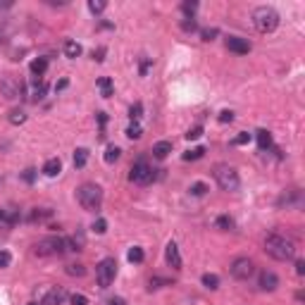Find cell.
I'll use <instances>...</instances> for the list:
<instances>
[{
    "label": "cell",
    "mask_w": 305,
    "mask_h": 305,
    "mask_svg": "<svg viewBox=\"0 0 305 305\" xmlns=\"http://www.w3.org/2000/svg\"><path fill=\"white\" fill-rule=\"evenodd\" d=\"M265 253L279 262L293 260L296 258V243L291 239H286V236H282V234H269L265 239Z\"/></svg>",
    "instance_id": "cell-1"
},
{
    "label": "cell",
    "mask_w": 305,
    "mask_h": 305,
    "mask_svg": "<svg viewBox=\"0 0 305 305\" xmlns=\"http://www.w3.org/2000/svg\"><path fill=\"white\" fill-rule=\"evenodd\" d=\"M69 250H79L74 246L72 239H65V236H48V239H41L36 246H34V253L38 258H53V255H65Z\"/></svg>",
    "instance_id": "cell-2"
},
{
    "label": "cell",
    "mask_w": 305,
    "mask_h": 305,
    "mask_svg": "<svg viewBox=\"0 0 305 305\" xmlns=\"http://www.w3.org/2000/svg\"><path fill=\"white\" fill-rule=\"evenodd\" d=\"M76 200H79V205L88 210V212H95V210H100V205H103V189L98 186V184H81L79 189H76Z\"/></svg>",
    "instance_id": "cell-3"
},
{
    "label": "cell",
    "mask_w": 305,
    "mask_h": 305,
    "mask_svg": "<svg viewBox=\"0 0 305 305\" xmlns=\"http://www.w3.org/2000/svg\"><path fill=\"white\" fill-rule=\"evenodd\" d=\"M253 24H255V29H258L260 34H272V31L279 26V12H277L274 7H267V5L255 7Z\"/></svg>",
    "instance_id": "cell-4"
},
{
    "label": "cell",
    "mask_w": 305,
    "mask_h": 305,
    "mask_svg": "<svg viewBox=\"0 0 305 305\" xmlns=\"http://www.w3.org/2000/svg\"><path fill=\"white\" fill-rule=\"evenodd\" d=\"M215 181H217V186L222 191H239L241 186V179H239V172H236V167H231V165H217L215 167Z\"/></svg>",
    "instance_id": "cell-5"
},
{
    "label": "cell",
    "mask_w": 305,
    "mask_h": 305,
    "mask_svg": "<svg viewBox=\"0 0 305 305\" xmlns=\"http://www.w3.org/2000/svg\"><path fill=\"white\" fill-rule=\"evenodd\" d=\"M114 277H117V260L114 258H105V260L98 262V267H95V282L100 288H108L110 284L114 282Z\"/></svg>",
    "instance_id": "cell-6"
},
{
    "label": "cell",
    "mask_w": 305,
    "mask_h": 305,
    "mask_svg": "<svg viewBox=\"0 0 305 305\" xmlns=\"http://www.w3.org/2000/svg\"><path fill=\"white\" fill-rule=\"evenodd\" d=\"M129 179L133 181V184L146 186V184L155 181V170H152L146 160H136V162L131 165V170H129Z\"/></svg>",
    "instance_id": "cell-7"
},
{
    "label": "cell",
    "mask_w": 305,
    "mask_h": 305,
    "mask_svg": "<svg viewBox=\"0 0 305 305\" xmlns=\"http://www.w3.org/2000/svg\"><path fill=\"white\" fill-rule=\"evenodd\" d=\"M229 272H231L234 279H239V282H248V279L255 274V262L250 260V258H236V260L231 262Z\"/></svg>",
    "instance_id": "cell-8"
},
{
    "label": "cell",
    "mask_w": 305,
    "mask_h": 305,
    "mask_svg": "<svg viewBox=\"0 0 305 305\" xmlns=\"http://www.w3.org/2000/svg\"><path fill=\"white\" fill-rule=\"evenodd\" d=\"M227 48L231 50V53H236V55H248L250 53V41L248 38H241V36H227Z\"/></svg>",
    "instance_id": "cell-9"
},
{
    "label": "cell",
    "mask_w": 305,
    "mask_h": 305,
    "mask_svg": "<svg viewBox=\"0 0 305 305\" xmlns=\"http://www.w3.org/2000/svg\"><path fill=\"white\" fill-rule=\"evenodd\" d=\"M258 286H260L262 291H277V286H279V277L274 274V272H269V269H262L260 277H258Z\"/></svg>",
    "instance_id": "cell-10"
},
{
    "label": "cell",
    "mask_w": 305,
    "mask_h": 305,
    "mask_svg": "<svg viewBox=\"0 0 305 305\" xmlns=\"http://www.w3.org/2000/svg\"><path fill=\"white\" fill-rule=\"evenodd\" d=\"M2 93H5V98H19L22 95V84L15 79V76H5L2 79Z\"/></svg>",
    "instance_id": "cell-11"
},
{
    "label": "cell",
    "mask_w": 305,
    "mask_h": 305,
    "mask_svg": "<svg viewBox=\"0 0 305 305\" xmlns=\"http://www.w3.org/2000/svg\"><path fill=\"white\" fill-rule=\"evenodd\" d=\"M165 258H167V265H170L172 269H181V253H179V246H176L174 241L167 243V248H165Z\"/></svg>",
    "instance_id": "cell-12"
},
{
    "label": "cell",
    "mask_w": 305,
    "mask_h": 305,
    "mask_svg": "<svg viewBox=\"0 0 305 305\" xmlns=\"http://www.w3.org/2000/svg\"><path fill=\"white\" fill-rule=\"evenodd\" d=\"M67 298V291L65 288H53V291H48L43 298V305H62Z\"/></svg>",
    "instance_id": "cell-13"
},
{
    "label": "cell",
    "mask_w": 305,
    "mask_h": 305,
    "mask_svg": "<svg viewBox=\"0 0 305 305\" xmlns=\"http://www.w3.org/2000/svg\"><path fill=\"white\" fill-rule=\"evenodd\" d=\"M19 219H22L19 210H12V208H0V224L12 227V224H17Z\"/></svg>",
    "instance_id": "cell-14"
},
{
    "label": "cell",
    "mask_w": 305,
    "mask_h": 305,
    "mask_svg": "<svg viewBox=\"0 0 305 305\" xmlns=\"http://www.w3.org/2000/svg\"><path fill=\"white\" fill-rule=\"evenodd\" d=\"M301 200H303V196H301V191H286L282 198H279V208L282 205H286V208H293V205H301Z\"/></svg>",
    "instance_id": "cell-15"
},
{
    "label": "cell",
    "mask_w": 305,
    "mask_h": 305,
    "mask_svg": "<svg viewBox=\"0 0 305 305\" xmlns=\"http://www.w3.org/2000/svg\"><path fill=\"white\" fill-rule=\"evenodd\" d=\"M170 152H172V141H157L152 146V157H157V160H165Z\"/></svg>",
    "instance_id": "cell-16"
},
{
    "label": "cell",
    "mask_w": 305,
    "mask_h": 305,
    "mask_svg": "<svg viewBox=\"0 0 305 305\" xmlns=\"http://www.w3.org/2000/svg\"><path fill=\"white\" fill-rule=\"evenodd\" d=\"M60 172H62V162H60V157H50V160L43 165V174L45 176H57Z\"/></svg>",
    "instance_id": "cell-17"
},
{
    "label": "cell",
    "mask_w": 305,
    "mask_h": 305,
    "mask_svg": "<svg viewBox=\"0 0 305 305\" xmlns=\"http://www.w3.org/2000/svg\"><path fill=\"white\" fill-rule=\"evenodd\" d=\"M255 138H258L260 151H269V148H272V133L267 129H258L255 131Z\"/></svg>",
    "instance_id": "cell-18"
},
{
    "label": "cell",
    "mask_w": 305,
    "mask_h": 305,
    "mask_svg": "<svg viewBox=\"0 0 305 305\" xmlns=\"http://www.w3.org/2000/svg\"><path fill=\"white\" fill-rule=\"evenodd\" d=\"M98 88H100V95H103V98H110V95L114 93V84H112V79H108V76H100V79H98Z\"/></svg>",
    "instance_id": "cell-19"
},
{
    "label": "cell",
    "mask_w": 305,
    "mask_h": 305,
    "mask_svg": "<svg viewBox=\"0 0 305 305\" xmlns=\"http://www.w3.org/2000/svg\"><path fill=\"white\" fill-rule=\"evenodd\" d=\"M45 69H48V60H45V57H36V60L31 62V74H34V76H43Z\"/></svg>",
    "instance_id": "cell-20"
},
{
    "label": "cell",
    "mask_w": 305,
    "mask_h": 305,
    "mask_svg": "<svg viewBox=\"0 0 305 305\" xmlns=\"http://www.w3.org/2000/svg\"><path fill=\"white\" fill-rule=\"evenodd\" d=\"M86 162H88V151L86 148H76L74 151V167L81 170V167H86Z\"/></svg>",
    "instance_id": "cell-21"
},
{
    "label": "cell",
    "mask_w": 305,
    "mask_h": 305,
    "mask_svg": "<svg viewBox=\"0 0 305 305\" xmlns=\"http://www.w3.org/2000/svg\"><path fill=\"white\" fill-rule=\"evenodd\" d=\"M65 272L69 277H84V274H86V267H84L81 262H72V265L65 267Z\"/></svg>",
    "instance_id": "cell-22"
},
{
    "label": "cell",
    "mask_w": 305,
    "mask_h": 305,
    "mask_svg": "<svg viewBox=\"0 0 305 305\" xmlns=\"http://www.w3.org/2000/svg\"><path fill=\"white\" fill-rule=\"evenodd\" d=\"M65 55L67 57H72V60L79 57V55H81V45L76 43V41H67L65 43Z\"/></svg>",
    "instance_id": "cell-23"
},
{
    "label": "cell",
    "mask_w": 305,
    "mask_h": 305,
    "mask_svg": "<svg viewBox=\"0 0 305 305\" xmlns=\"http://www.w3.org/2000/svg\"><path fill=\"white\" fill-rule=\"evenodd\" d=\"M215 227L222 229V231H229V229H234V219L229 217V215H219V217L215 219Z\"/></svg>",
    "instance_id": "cell-24"
},
{
    "label": "cell",
    "mask_w": 305,
    "mask_h": 305,
    "mask_svg": "<svg viewBox=\"0 0 305 305\" xmlns=\"http://www.w3.org/2000/svg\"><path fill=\"white\" fill-rule=\"evenodd\" d=\"M203 286H205V288H210V291H217V288H219V277H217V274H210V272H208V274H203Z\"/></svg>",
    "instance_id": "cell-25"
},
{
    "label": "cell",
    "mask_w": 305,
    "mask_h": 305,
    "mask_svg": "<svg viewBox=\"0 0 305 305\" xmlns=\"http://www.w3.org/2000/svg\"><path fill=\"white\" fill-rule=\"evenodd\" d=\"M127 136H129L131 141H138V138L143 136V127H141L138 122H131L129 127H127Z\"/></svg>",
    "instance_id": "cell-26"
},
{
    "label": "cell",
    "mask_w": 305,
    "mask_h": 305,
    "mask_svg": "<svg viewBox=\"0 0 305 305\" xmlns=\"http://www.w3.org/2000/svg\"><path fill=\"white\" fill-rule=\"evenodd\" d=\"M119 155H122V151H119L117 146H108V151H105V155H103V160H105L108 165H112V162L119 160Z\"/></svg>",
    "instance_id": "cell-27"
},
{
    "label": "cell",
    "mask_w": 305,
    "mask_h": 305,
    "mask_svg": "<svg viewBox=\"0 0 305 305\" xmlns=\"http://www.w3.org/2000/svg\"><path fill=\"white\" fill-rule=\"evenodd\" d=\"M198 10V2L196 0H186V2H181V12L186 15V19H193V12Z\"/></svg>",
    "instance_id": "cell-28"
},
{
    "label": "cell",
    "mask_w": 305,
    "mask_h": 305,
    "mask_svg": "<svg viewBox=\"0 0 305 305\" xmlns=\"http://www.w3.org/2000/svg\"><path fill=\"white\" fill-rule=\"evenodd\" d=\"M53 215V210L50 208H36L34 212H31V222H41V219H48Z\"/></svg>",
    "instance_id": "cell-29"
},
{
    "label": "cell",
    "mask_w": 305,
    "mask_h": 305,
    "mask_svg": "<svg viewBox=\"0 0 305 305\" xmlns=\"http://www.w3.org/2000/svg\"><path fill=\"white\" fill-rule=\"evenodd\" d=\"M127 258H129V262H136V265H138V262H143V258H146V253H143V248L133 246V248L129 250V255H127Z\"/></svg>",
    "instance_id": "cell-30"
},
{
    "label": "cell",
    "mask_w": 305,
    "mask_h": 305,
    "mask_svg": "<svg viewBox=\"0 0 305 305\" xmlns=\"http://www.w3.org/2000/svg\"><path fill=\"white\" fill-rule=\"evenodd\" d=\"M105 7H108V2H105V0H88V10H91L93 15H100Z\"/></svg>",
    "instance_id": "cell-31"
},
{
    "label": "cell",
    "mask_w": 305,
    "mask_h": 305,
    "mask_svg": "<svg viewBox=\"0 0 305 305\" xmlns=\"http://www.w3.org/2000/svg\"><path fill=\"white\" fill-rule=\"evenodd\" d=\"M203 155H205V148H203V146H198V148H193V151L184 152V155H181V157H184V160H186V162H189V160H200V157H203Z\"/></svg>",
    "instance_id": "cell-32"
},
{
    "label": "cell",
    "mask_w": 305,
    "mask_h": 305,
    "mask_svg": "<svg viewBox=\"0 0 305 305\" xmlns=\"http://www.w3.org/2000/svg\"><path fill=\"white\" fill-rule=\"evenodd\" d=\"M210 189H208V184H203V181H196L193 186H191V196H196V198H200V196H205Z\"/></svg>",
    "instance_id": "cell-33"
},
{
    "label": "cell",
    "mask_w": 305,
    "mask_h": 305,
    "mask_svg": "<svg viewBox=\"0 0 305 305\" xmlns=\"http://www.w3.org/2000/svg\"><path fill=\"white\" fill-rule=\"evenodd\" d=\"M143 114V105L141 103H133L129 108V117H131V122H138V117Z\"/></svg>",
    "instance_id": "cell-34"
},
{
    "label": "cell",
    "mask_w": 305,
    "mask_h": 305,
    "mask_svg": "<svg viewBox=\"0 0 305 305\" xmlns=\"http://www.w3.org/2000/svg\"><path fill=\"white\" fill-rule=\"evenodd\" d=\"M250 138H253V136H250L248 131H241V133L236 136V138H234V141H231V143H234V146H246V143H250Z\"/></svg>",
    "instance_id": "cell-35"
},
{
    "label": "cell",
    "mask_w": 305,
    "mask_h": 305,
    "mask_svg": "<svg viewBox=\"0 0 305 305\" xmlns=\"http://www.w3.org/2000/svg\"><path fill=\"white\" fill-rule=\"evenodd\" d=\"M93 231H95V234H105V231H108V222L103 217H98L93 222Z\"/></svg>",
    "instance_id": "cell-36"
},
{
    "label": "cell",
    "mask_w": 305,
    "mask_h": 305,
    "mask_svg": "<svg viewBox=\"0 0 305 305\" xmlns=\"http://www.w3.org/2000/svg\"><path fill=\"white\" fill-rule=\"evenodd\" d=\"M181 29H184L186 34H191V31H196V29H198L196 19H186V17H184V19H181Z\"/></svg>",
    "instance_id": "cell-37"
},
{
    "label": "cell",
    "mask_w": 305,
    "mask_h": 305,
    "mask_svg": "<svg viewBox=\"0 0 305 305\" xmlns=\"http://www.w3.org/2000/svg\"><path fill=\"white\" fill-rule=\"evenodd\" d=\"M24 122H26V114H24V112H19V110L10 114V124H24Z\"/></svg>",
    "instance_id": "cell-38"
},
{
    "label": "cell",
    "mask_w": 305,
    "mask_h": 305,
    "mask_svg": "<svg viewBox=\"0 0 305 305\" xmlns=\"http://www.w3.org/2000/svg\"><path fill=\"white\" fill-rule=\"evenodd\" d=\"M200 136H203V127H200V124L186 131V138H189V141H196V138H200Z\"/></svg>",
    "instance_id": "cell-39"
},
{
    "label": "cell",
    "mask_w": 305,
    "mask_h": 305,
    "mask_svg": "<svg viewBox=\"0 0 305 305\" xmlns=\"http://www.w3.org/2000/svg\"><path fill=\"white\" fill-rule=\"evenodd\" d=\"M69 305H88V298L81 296V293H74V296L69 298Z\"/></svg>",
    "instance_id": "cell-40"
},
{
    "label": "cell",
    "mask_w": 305,
    "mask_h": 305,
    "mask_svg": "<svg viewBox=\"0 0 305 305\" xmlns=\"http://www.w3.org/2000/svg\"><path fill=\"white\" fill-rule=\"evenodd\" d=\"M217 34H219L217 29H203V31H200V38H203V41H212Z\"/></svg>",
    "instance_id": "cell-41"
},
{
    "label": "cell",
    "mask_w": 305,
    "mask_h": 305,
    "mask_svg": "<svg viewBox=\"0 0 305 305\" xmlns=\"http://www.w3.org/2000/svg\"><path fill=\"white\" fill-rule=\"evenodd\" d=\"M10 262H12V255H10L7 250H0V269H2V267H10Z\"/></svg>",
    "instance_id": "cell-42"
},
{
    "label": "cell",
    "mask_w": 305,
    "mask_h": 305,
    "mask_svg": "<svg viewBox=\"0 0 305 305\" xmlns=\"http://www.w3.org/2000/svg\"><path fill=\"white\" fill-rule=\"evenodd\" d=\"M222 124H227V122H234V112L231 110H224V112H219V117H217Z\"/></svg>",
    "instance_id": "cell-43"
},
{
    "label": "cell",
    "mask_w": 305,
    "mask_h": 305,
    "mask_svg": "<svg viewBox=\"0 0 305 305\" xmlns=\"http://www.w3.org/2000/svg\"><path fill=\"white\" fill-rule=\"evenodd\" d=\"M165 284H170V282H167V279H160V277H152L151 286H148V288H151V291H155V288H160V286H165Z\"/></svg>",
    "instance_id": "cell-44"
},
{
    "label": "cell",
    "mask_w": 305,
    "mask_h": 305,
    "mask_svg": "<svg viewBox=\"0 0 305 305\" xmlns=\"http://www.w3.org/2000/svg\"><path fill=\"white\" fill-rule=\"evenodd\" d=\"M151 60H148V57H143V60H141V67H138V72H141V76H146V74H148V69H151Z\"/></svg>",
    "instance_id": "cell-45"
},
{
    "label": "cell",
    "mask_w": 305,
    "mask_h": 305,
    "mask_svg": "<svg viewBox=\"0 0 305 305\" xmlns=\"http://www.w3.org/2000/svg\"><path fill=\"white\" fill-rule=\"evenodd\" d=\"M22 179L26 181V184H34V181H36V170H26V172L22 174Z\"/></svg>",
    "instance_id": "cell-46"
},
{
    "label": "cell",
    "mask_w": 305,
    "mask_h": 305,
    "mask_svg": "<svg viewBox=\"0 0 305 305\" xmlns=\"http://www.w3.org/2000/svg\"><path fill=\"white\" fill-rule=\"evenodd\" d=\"M105 303H108V305H127V301H124L122 296H112V298H108Z\"/></svg>",
    "instance_id": "cell-47"
},
{
    "label": "cell",
    "mask_w": 305,
    "mask_h": 305,
    "mask_svg": "<svg viewBox=\"0 0 305 305\" xmlns=\"http://www.w3.org/2000/svg\"><path fill=\"white\" fill-rule=\"evenodd\" d=\"M93 60H95V62H103V60H105V48H98V53L93 50Z\"/></svg>",
    "instance_id": "cell-48"
},
{
    "label": "cell",
    "mask_w": 305,
    "mask_h": 305,
    "mask_svg": "<svg viewBox=\"0 0 305 305\" xmlns=\"http://www.w3.org/2000/svg\"><path fill=\"white\" fill-rule=\"evenodd\" d=\"M296 274H298V277L305 274V260H296Z\"/></svg>",
    "instance_id": "cell-49"
},
{
    "label": "cell",
    "mask_w": 305,
    "mask_h": 305,
    "mask_svg": "<svg viewBox=\"0 0 305 305\" xmlns=\"http://www.w3.org/2000/svg\"><path fill=\"white\" fill-rule=\"evenodd\" d=\"M98 124H100V127L108 124V114H105V112H98Z\"/></svg>",
    "instance_id": "cell-50"
},
{
    "label": "cell",
    "mask_w": 305,
    "mask_h": 305,
    "mask_svg": "<svg viewBox=\"0 0 305 305\" xmlns=\"http://www.w3.org/2000/svg\"><path fill=\"white\" fill-rule=\"evenodd\" d=\"M67 86H69V81H67V79H60V81L55 84V91H62V88H67Z\"/></svg>",
    "instance_id": "cell-51"
},
{
    "label": "cell",
    "mask_w": 305,
    "mask_h": 305,
    "mask_svg": "<svg viewBox=\"0 0 305 305\" xmlns=\"http://www.w3.org/2000/svg\"><path fill=\"white\" fill-rule=\"evenodd\" d=\"M29 305H38V303H29Z\"/></svg>",
    "instance_id": "cell-52"
}]
</instances>
